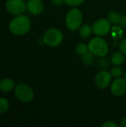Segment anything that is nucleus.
<instances>
[{
  "mask_svg": "<svg viewBox=\"0 0 126 127\" xmlns=\"http://www.w3.org/2000/svg\"><path fill=\"white\" fill-rule=\"evenodd\" d=\"M5 8L9 13L17 16L22 14L27 10V5L25 0H7Z\"/></svg>",
  "mask_w": 126,
  "mask_h": 127,
  "instance_id": "obj_7",
  "label": "nucleus"
},
{
  "mask_svg": "<svg viewBox=\"0 0 126 127\" xmlns=\"http://www.w3.org/2000/svg\"><path fill=\"white\" fill-rule=\"evenodd\" d=\"M100 59L98 60V63H97V65H98L99 68H100L101 70H106L108 68V67L109 66L111 61L105 59V57H100Z\"/></svg>",
  "mask_w": 126,
  "mask_h": 127,
  "instance_id": "obj_20",
  "label": "nucleus"
},
{
  "mask_svg": "<svg viewBox=\"0 0 126 127\" xmlns=\"http://www.w3.org/2000/svg\"><path fill=\"white\" fill-rule=\"evenodd\" d=\"M63 33L58 28H51L47 30L42 37L43 42L50 47H56L63 41Z\"/></svg>",
  "mask_w": 126,
  "mask_h": 127,
  "instance_id": "obj_4",
  "label": "nucleus"
},
{
  "mask_svg": "<svg viewBox=\"0 0 126 127\" xmlns=\"http://www.w3.org/2000/svg\"><path fill=\"white\" fill-rule=\"evenodd\" d=\"M15 87V82L11 78H4L0 81V90L3 92H10Z\"/></svg>",
  "mask_w": 126,
  "mask_h": 127,
  "instance_id": "obj_11",
  "label": "nucleus"
},
{
  "mask_svg": "<svg viewBox=\"0 0 126 127\" xmlns=\"http://www.w3.org/2000/svg\"><path fill=\"white\" fill-rule=\"evenodd\" d=\"M31 28L30 18L23 14L16 16L9 24L10 31L16 36H22L27 33Z\"/></svg>",
  "mask_w": 126,
  "mask_h": 127,
  "instance_id": "obj_1",
  "label": "nucleus"
},
{
  "mask_svg": "<svg viewBox=\"0 0 126 127\" xmlns=\"http://www.w3.org/2000/svg\"><path fill=\"white\" fill-rule=\"evenodd\" d=\"M50 2L53 5L59 6V5H61L64 3V0H50Z\"/></svg>",
  "mask_w": 126,
  "mask_h": 127,
  "instance_id": "obj_25",
  "label": "nucleus"
},
{
  "mask_svg": "<svg viewBox=\"0 0 126 127\" xmlns=\"http://www.w3.org/2000/svg\"><path fill=\"white\" fill-rule=\"evenodd\" d=\"M119 25L120 27H122L123 29L126 28V15H122L121 20L119 23Z\"/></svg>",
  "mask_w": 126,
  "mask_h": 127,
  "instance_id": "obj_24",
  "label": "nucleus"
},
{
  "mask_svg": "<svg viewBox=\"0 0 126 127\" xmlns=\"http://www.w3.org/2000/svg\"><path fill=\"white\" fill-rule=\"evenodd\" d=\"M83 22L82 12L76 7L69 10L65 16V25L67 28L71 31H77L82 25Z\"/></svg>",
  "mask_w": 126,
  "mask_h": 127,
  "instance_id": "obj_3",
  "label": "nucleus"
},
{
  "mask_svg": "<svg viewBox=\"0 0 126 127\" xmlns=\"http://www.w3.org/2000/svg\"><path fill=\"white\" fill-rule=\"evenodd\" d=\"M88 51H89L88 45H86L85 43L80 42V43H78V44L75 46V52H76V54L77 55L82 56L83 54H85L87 53Z\"/></svg>",
  "mask_w": 126,
  "mask_h": 127,
  "instance_id": "obj_17",
  "label": "nucleus"
},
{
  "mask_svg": "<svg viewBox=\"0 0 126 127\" xmlns=\"http://www.w3.org/2000/svg\"><path fill=\"white\" fill-rule=\"evenodd\" d=\"M125 54L120 51H115L111 56L110 61L114 65H121L125 62Z\"/></svg>",
  "mask_w": 126,
  "mask_h": 127,
  "instance_id": "obj_12",
  "label": "nucleus"
},
{
  "mask_svg": "<svg viewBox=\"0 0 126 127\" xmlns=\"http://www.w3.org/2000/svg\"><path fill=\"white\" fill-rule=\"evenodd\" d=\"M112 77H113L110 72L106 70H101L94 77L95 85L100 89H105L111 85Z\"/></svg>",
  "mask_w": 126,
  "mask_h": 127,
  "instance_id": "obj_8",
  "label": "nucleus"
},
{
  "mask_svg": "<svg viewBox=\"0 0 126 127\" xmlns=\"http://www.w3.org/2000/svg\"><path fill=\"white\" fill-rule=\"evenodd\" d=\"M88 45L89 51L97 57H105L109 51L108 44L102 36H97L91 39Z\"/></svg>",
  "mask_w": 126,
  "mask_h": 127,
  "instance_id": "obj_2",
  "label": "nucleus"
},
{
  "mask_svg": "<svg viewBox=\"0 0 126 127\" xmlns=\"http://www.w3.org/2000/svg\"><path fill=\"white\" fill-rule=\"evenodd\" d=\"M93 33L98 36H105L108 35L111 30V24L107 19H100L92 25Z\"/></svg>",
  "mask_w": 126,
  "mask_h": 127,
  "instance_id": "obj_6",
  "label": "nucleus"
},
{
  "mask_svg": "<svg viewBox=\"0 0 126 127\" xmlns=\"http://www.w3.org/2000/svg\"><path fill=\"white\" fill-rule=\"evenodd\" d=\"M110 33L114 39L119 40L123 37V28L119 25H115L114 27H112Z\"/></svg>",
  "mask_w": 126,
  "mask_h": 127,
  "instance_id": "obj_14",
  "label": "nucleus"
},
{
  "mask_svg": "<svg viewBox=\"0 0 126 127\" xmlns=\"http://www.w3.org/2000/svg\"><path fill=\"white\" fill-rule=\"evenodd\" d=\"M91 1H97V0H91Z\"/></svg>",
  "mask_w": 126,
  "mask_h": 127,
  "instance_id": "obj_28",
  "label": "nucleus"
},
{
  "mask_svg": "<svg viewBox=\"0 0 126 127\" xmlns=\"http://www.w3.org/2000/svg\"><path fill=\"white\" fill-rule=\"evenodd\" d=\"M26 5L28 12L35 16L41 14L45 8L44 3L42 0H27Z\"/></svg>",
  "mask_w": 126,
  "mask_h": 127,
  "instance_id": "obj_10",
  "label": "nucleus"
},
{
  "mask_svg": "<svg viewBox=\"0 0 126 127\" xmlns=\"http://www.w3.org/2000/svg\"><path fill=\"white\" fill-rule=\"evenodd\" d=\"M124 76H125V78H126V73L124 74Z\"/></svg>",
  "mask_w": 126,
  "mask_h": 127,
  "instance_id": "obj_27",
  "label": "nucleus"
},
{
  "mask_svg": "<svg viewBox=\"0 0 126 127\" xmlns=\"http://www.w3.org/2000/svg\"><path fill=\"white\" fill-rule=\"evenodd\" d=\"M78 33L80 37L83 39H87L91 36L93 33L92 31V27L90 26L89 25H82L80 28L78 29Z\"/></svg>",
  "mask_w": 126,
  "mask_h": 127,
  "instance_id": "obj_13",
  "label": "nucleus"
},
{
  "mask_svg": "<svg viewBox=\"0 0 126 127\" xmlns=\"http://www.w3.org/2000/svg\"><path fill=\"white\" fill-rule=\"evenodd\" d=\"M119 48L121 52H123L125 55H126V37L122 39V40L119 43Z\"/></svg>",
  "mask_w": 126,
  "mask_h": 127,
  "instance_id": "obj_22",
  "label": "nucleus"
},
{
  "mask_svg": "<svg viewBox=\"0 0 126 127\" xmlns=\"http://www.w3.org/2000/svg\"><path fill=\"white\" fill-rule=\"evenodd\" d=\"M119 126L120 127H126V117L123 118L119 124Z\"/></svg>",
  "mask_w": 126,
  "mask_h": 127,
  "instance_id": "obj_26",
  "label": "nucleus"
},
{
  "mask_svg": "<svg viewBox=\"0 0 126 127\" xmlns=\"http://www.w3.org/2000/svg\"><path fill=\"white\" fill-rule=\"evenodd\" d=\"M16 97L23 103H29L33 100L34 93L30 86L26 83H19L15 87Z\"/></svg>",
  "mask_w": 126,
  "mask_h": 127,
  "instance_id": "obj_5",
  "label": "nucleus"
},
{
  "mask_svg": "<svg viewBox=\"0 0 126 127\" xmlns=\"http://www.w3.org/2000/svg\"><path fill=\"white\" fill-rule=\"evenodd\" d=\"M111 92L114 96L122 97L126 94V79L124 77L116 78L111 84Z\"/></svg>",
  "mask_w": 126,
  "mask_h": 127,
  "instance_id": "obj_9",
  "label": "nucleus"
},
{
  "mask_svg": "<svg viewBox=\"0 0 126 127\" xmlns=\"http://www.w3.org/2000/svg\"><path fill=\"white\" fill-rule=\"evenodd\" d=\"M110 73L111 74L112 77L114 78L120 77L123 74V70L120 67V65H114L111 69Z\"/></svg>",
  "mask_w": 126,
  "mask_h": 127,
  "instance_id": "obj_19",
  "label": "nucleus"
},
{
  "mask_svg": "<svg viewBox=\"0 0 126 127\" xmlns=\"http://www.w3.org/2000/svg\"><path fill=\"white\" fill-rule=\"evenodd\" d=\"M81 57H82V58H81L82 62L85 65H91L94 62L95 56L90 51H88L87 53H85V54H83Z\"/></svg>",
  "mask_w": 126,
  "mask_h": 127,
  "instance_id": "obj_16",
  "label": "nucleus"
},
{
  "mask_svg": "<svg viewBox=\"0 0 126 127\" xmlns=\"http://www.w3.org/2000/svg\"><path fill=\"white\" fill-rule=\"evenodd\" d=\"M118 126L119 125L117 123H115L114 121H105L102 124V127H118Z\"/></svg>",
  "mask_w": 126,
  "mask_h": 127,
  "instance_id": "obj_23",
  "label": "nucleus"
},
{
  "mask_svg": "<svg viewBox=\"0 0 126 127\" xmlns=\"http://www.w3.org/2000/svg\"><path fill=\"white\" fill-rule=\"evenodd\" d=\"M122 15L117 11H111L107 15V19L111 25H119L121 20Z\"/></svg>",
  "mask_w": 126,
  "mask_h": 127,
  "instance_id": "obj_15",
  "label": "nucleus"
},
{
  "mask_svg": "<svg viewBox=\"0 0 126 127\" xmlns=\"http://www.w3.org/2000/svg\"><path fill=\"white\" fill-rule=\"evenodd\" d=\"M85 0H64V3L71 7H77L83 4Z\"/></svg>",
  "mask_w": 126,
  "mask_h": 127,
  "instance_id": "obj_21",
  "label": "nucleus"
},
{
  "mask_svg": "<svg viewBox=\"0 0 126 127\" xmlns=\"http://www.w3.org/2000/svg\"><path fill=\"white\" fill-rule=\"evenodd\" d=\"M25 1H26V0H25Z\"/></svg>",
  "mask_w": 126,
  "mask_h": 127,
  "instance_id": "obj_29",
  "label": "nucleus"
},
{
  "mask_svg": "<svg viewBox=\"0 0 126 127\" xmlns=\"http://www.w3.org/2000/svg\"><path fill=\"white\" fill-rule=\"evenodd\" d=\"M10 104L6 98L0 97V114H4L7 112L9 109Z\"/></svg>",
  "mask_w": 126,
  "mask_h": 127,
  "instance_id": "obj_18",
  "label": "nucleus"
}]
</instances>
